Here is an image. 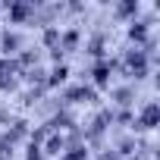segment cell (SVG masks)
I'll list each match as a JSON object with an SVG mask.
<instances>
[{"mask_svg": "<svg viewBox=\"0 0 160 160\" xmlns=\"http://www.w3.org/2000/svg\"><path fill=\"white\" fill-rule=\"evenodd\" d=\"M63 160H85V148H75V151H69Z\"/></svg>", "mask_w": 160, "mask_h": 160, "instance_id": "cell-1", "label": "cell"}, {"mask_svg": "<svg viewBox=\"0 0 160 160\" xmlns=\"http://www.w3.org/2000/svg\"><path fill=\"white\" fill-rule=\"evenodd\" d=\"M57 148H63V138H57V135H53V138L47 141V151H50V154H60Z\"/></svg>", "mask_w": 160, "mask_h": 160, "instance_id": "cell-2", "label": "cell"}, {"mask_svg": "<svg viewBox=\"0 0 160 160\" xmlns=\"http://www.w3.org/2000/svg\"><path fill=\"white\" fill-rule=\"evenodd\" d=\"M63 78H66V69H63V66L53 69V82H63Z\"/></svg>", "mask_w": 160, "mask_h": 160, "instance_id": "cell-3", "label": "cell"}]
</instances>
